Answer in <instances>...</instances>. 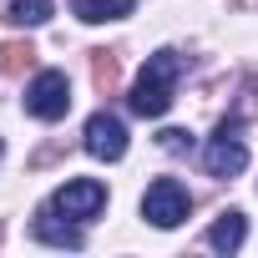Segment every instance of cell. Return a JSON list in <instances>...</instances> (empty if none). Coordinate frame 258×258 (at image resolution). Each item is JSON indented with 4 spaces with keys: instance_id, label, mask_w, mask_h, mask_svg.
Instances as JSON below:
<instances>
[{
    "instance_id": "obj_1",
    "label": "cell",
    "mask_w": 258,
    "mask_h": 258,
    "mask_svg": "<svg viewBox=\"0 0 258 258\" xmlns=\"http://www.w3.org/2000/svg\"><path fill=\"white\" fill-rule=\"evenodd\" d=\"M177 71H182V61H177V51H157V56H147V66L137 71V81H132V111L137 116H162L167 106H172V96H177Z\"/></svg>"
},
{
    "instance_id": "obj_2",
    "label": "cell",
    "mask_w": 258,
    "mask_h": 258,
    "mask_svg": "<svg viewBox=\"0 0 258 258\" xmlns=\"http://www.w3.org/2000/svg\"><path fill=\"white\" fill-rule=\"evenodd\" d=\"M187 213H192V198H187V187L177 177H157L142 192V218L152 228H177V223H187Z\"/></svg>"
},
{
    "instance_id": "obj_3",
    "label": "cell",
    "mask_w": 258,
    "mask_h": 258,
    "mask_svg": "<svg viewBox=\"0 0 258 258\" xmlns=\"http://www.w3.org/2000/svg\"><path fill=\"white\" fill-rule=\"evenodd\" d=\"M26 111L41 116V121H61L71 111V81H66V71H41L26 86Z\"/></svg>"
},
{
    "instance_id": "obj_4",
    "label": "cell",
    "mask_w": 258,
    "mask_h": 258,
    "mask_svg": "<svg viewBox=\"0 0 258 258\" xmlns=\"http://www.w3.org/2000/svg\"><path fill=\"white\" fill-rule=\"evenodd\" d=\"M203 167H208V177H238L248 167V147L238 137V121H223L218 126V137L203 147Z\"/></svg>"
},
{
    "instance_id": "obj_5",
    "label": "cell",
    "mask_w": 258,
    "mask_h": 258,
    "mask_svg": "<svg viewBox=\"0 0 258 258\" xmlns=\"http://www.w3.org/2000/svg\"><path fill=\"white\" fill-rule=\"evenodd\" d=\"M86 152L101 157V162L126 157V126H121L116 111H91L86 116Z\"/></svg>"
},
{
    "instance_id": "obj_6",
    "label": "cell",
    "mask_w": 258,
    "mask_h": 258,
    "mask_svg": "<svg viewBox=\"0 0 258 258\" xmlns=\"http://www.w3.org/2000/svg\"><path fill=\"white\" fill-rule=\"evenodd\" d=\"M51 203H56L66 218H81V223H86V218H96V213L106 208V187H101L96 177H71Z\"/></svg>"
},
{
    "instance_id": "obj_7",
    "label": "cell",
    "mask_w": 258,
    "mask_h": 258,
    "mask_svg": "<svg viewBox=\"0 0 258 258\" xmlns=\"http://www.w3.org/2000/svg\"><path fill=\"white\" fill-rule=\"evenodd\" d=\"M31 228H36V238H41V243H56V248H81V233H76L71 223H61V208H56V203H46V208L36 213V223H31Z\"/></svg>"
},
{
    "instance_id": "obj_8",
    "label": "cell",
    "mask_w": 258,
    "mask_h": 258,
    "mask_svg": "<svg viewBox=\"0 0 258 258\" xmlns=\"http://www.w3.org/2000/svg\"><path fill=\"white\" fill-rule=\"evenodd\" d=\"M243 238H248V223H243V213H238V208H228V213L208 228V248H218V253H238V248H243Z\"/></svg>"
},
{
    "instance_id": "obj_9",
    "label": "cell",
    "mask_w": 258,
    "mask_h": 258,
    "mask_svg": "<svg viewBox=\"0 0 258 258\" xmlns=\"http://www.w3.org/2000/svg\"><path fill=\"white\" fill-rule=\"evenodd\" d=\"M137 0H71V16L86 21V26H101V21H121V16H132Z\"/></svg>"
},
{
    "instance_id": "obj_10",
    "label": "cell",
    "mask_w": 258,
    "mask_h": 258,
    "mask_svg": "<svg viewBox=\"0 0 258 258\" xmlns=\"http://www.w3.org/2000/svg\"><path fill=\"white\" fill-rule=\"evenodd\" d=\"M51 11H56V0H16V6H11V21H16V26H46Z\"/></svg>"
},
{
    "instance_id": "obj_11",
    "label": "cell",
    "mask_w": 258,
    "mask_h": 258,
    "mask_svg": "<svg viewBox=\"0 0 258 258\" xmlns=\"http://www.w3.org/2000/svg\"><path fill=\"white\" fill-rule=\"evenodd\" d=\"M31 61H36V51L26 41H6V46H0V71H6V76H21Z\"/></svg>"
},
{
    "instance_id": "obj_12",
    "label": "cell",
    "mask_w": 258,
    "mask_h": 258,
    "mask_svg": "<svg viewBox=\"0 0 258 258\" xmlns=\"http://www.w3.org/2000/svg\"><path fill=\"white\" fill-rule=\"evenodd\" d=\"M91 76H96L101 91H111V86H116V61H111L106 51H96V56H91Z\"/></svg>"
},
{
    "instance_id": "obj_13",
    "label": "cell",
    "mask_w": 258,
    "mask_h": 258,
    "mask_svg": "<svg viewBox=\"0 0 258 258\" xmlns=\"http://www.w3.org/2000/svg\"><path fill=\"white\" fill-rule=\"evenodd\" d=\"M157 142H162V152H192V137L182 132V126H167Z\"/></svg>"
},
{
    "instance_id": "obj_14",
    "label": "cell",
    "mask_w": 258,
    "mask_h": 258,
    "mask_svg": "<svg viewBox=\"0 0 258 258\" xmlns=\"http://www.w3.org/2000/svg\"><path fill=\"white\" fill-rule=\"evenodd\" d=\"M0 157H6V142H0Z\"/></svg>"
}]
</instances>
